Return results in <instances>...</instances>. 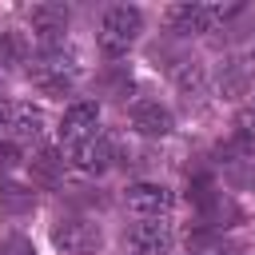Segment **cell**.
I'll use <instances>...</instances> for the list:
<instances>
[{
  "mask_svg": "<svg viewBox=\"0 0 255 255\" xmlns=\"http://www.w3.org/2000/svg\"><path fill=\"white\" fill-rule=\"evenodd\" d=\"M139 28H143L139 8H131V4L108 8V12H104V24H100V52H104V56H124V52L135 44Z\"/></svg>",
  "mask_w": 255,
  "mask_h": 255,
  "instance_id": "1",
  "label": "cell"
},
{
  "mask_svg": "<svg viewBox=\"0 0 255 255\" xmlns=\"http://www.w3.org/2000/svg\"><path fill=\"white\" fill-rule=\"evenodd\" d=\"M28 76L32 84H40L44 92H64L72 88V80L80 76V64L68 48H52V52H40L32 64H28Z\"/></svg>",
  "mask_w": 255,
  "mask_h": 255,
  "instance_id": "2",
  "label": "cell"
},
{
  "mask_svg": "<svg viewBox=\"0 0 255 255\" xmlns=\"http://www.w3.org/2000/svg\"><path fill=\"white\" fill-rule=\"evenodd\" d=\"M239 12H243L239 4H231V8H219V4H175L167 12V24L179 36H195V32H211L219 20L239 16Z\"/></svg>",
  "mask_w": 255,
  "mask_h": 255,
  "instance_id": "3",
  "label": "cell"
},
{
  "mask_svg": "<svg viewBox=\"0 0 255 255\" xmlns=\"http://www.w3.org/2000/svg\"><path fill=\"white\" fill-rule=\"evenodd\" d=\"M52 239H56V247L68 251V255H96V251L104 247V231H100V223H92V219H60V223L52 227Z\"/></svg>",
  "mask_w": 255,
  "mask_h": 255,
  "instance_id": "4",
  "label": "cell"
},
{
  "mask_svg": "<svg viewBox=\"0 0 255 255\" xmlns=\"http://www.w3.org/2000/svg\"><path fill=\"white\" fill-rule=\"evenodd\" d=\"M28 20H32V36L40 40V52L64 48V32H68V8L64 4H56V0L32 4Z\"/></svg>",
  "mask_w": 255,
  "mask_h": 255,
  "instance_id": "5",
  "label": "cell"
},
{
  "mask_svg": "<svg viewBox=\"0 0 255 255\" xmlns=\"http://www.w3.org/2000/svg\"><path fill=\"white\" fill-rule=\"evenodd\" d=\"M92 135H100V104L96 100H76L60 116V139H64V147H72V143H84Z\"/></svg>",
  "mask_w": 255,
  "mask_h": 255,
  "instance_id": "6",
  "label": "cell"
},
{
  "mask_svg": "<svg viewBox=\"0 0 255 255\" xmlns=\"http://www.w3.org/2000/svg\"><path fill=\"white\" fill-rule=\"evenodd\" d=\"M128 247H131V255H167L171 251V223H163V219H139L128 231Z\"/></svg>",
  "mask_w": 255,
  "mask_h": 255,
  "instance_id": "7",
  "label": "cell"
},
{
  "mask_svg": "<svg viewBox=\"0 0 255 255\" xmlns=\"http://www.w3.org/2000/svg\"><path fill=\"white\" fill-rule=\"evenodd\" d=\"M112 159H116V143L104 131L68 147V163H76L80 171H104V167H112Z\"/></svg>",
  "mask_w": 255,
  "mask_h": 255,
  "instance_id": "8",
  "label": "cell"
},
{
  "mask_svg": "<svg viewBox=\"0 0 255 255\" xmlns=\"http://www.w3.org/2000/svg\"><path fill=\"white\" fill-rule=\"evenodd\" d=\"M124 199H128V207H131L135 215H143V219H163V211L171 207V191H167L163 183H131V187L124 191Z\"/></svg>",
  "mask_w": 255,
  "mask_h": 255,
  "instance_id": "9",
  "label": "cell"
},
{
  "mask_svg": "<svg viewBox=\"0 0 255 255\" xmlns=\"http://www.w3.org/2000/svg\"><path fill=\"white\" fill-rule=\"evenodd\" d=\"M131 128H135L139 135H147V139H163V135L175 128V120H171V112H167L163 104L143 100V104L131 108Z\"/></svg>",
  "mask_w": 255,
  "mask_h": 255,
  "instance_id": "10",
  "label": "cell"
},
{
  "mask_svg": "<svg viewBox=\"0 0 255 255\" xmlns=\"http://www.w3.org/2000/svg\"><path fill=\"white\" fill-rule=\"evenodd\" d=\"M215 88H219L223 100H239V96H247V92H251V72H247V64L227 60V64L215 72Z\"/></svg>",
  "mask_w": 255,
  "mask_h": 255,
  "instance_id": "11",
  "label": "cell"
},
{
  "mask_svg": "<svg viewBox=\"0 0 255 255\" xmlns=\"http://www.w3.org/2000/svg\"><path fill=\"white\" fill-rule=\"evenodd\" d=\"M12 135L16 139H40L44 135V112L40 108H32V104H12Z\"/></svg>",
  "mask_w": 255,
  "mask_h": 255,
  "instance_id": "12",
  "label": "cell"
},
{
  "mask_svg": "<svg viewBox=\"0 0 255 255\" xmlns=\"http://www.w3.org/2000/svg\"><path fill=\"white\" fill-rule=\"evenodd\" d=\"M64 167H68V159H64L60 151H40V155L32 159V175H36L40 183H60V179H64Z\"/></svg>",
  "mask_w": 255,
  "mask_h": 255,
  "instance_id": "13",
  "label": "cell"
},
{
  "mask_svg": "<svg viewBox=\"0 0 255 255\" xmlns=\"http://www.w3.org/2000/svg\"><path fill=\"white\" fill-rule=\"evenodd\" d=\"M0 207L24 211V207H32V191L28 187H16V183H0Z\"/></svg>",
  "mask_w": 255,
  "mask_h": 255,
  "instance_id": "14",
  "label": "cell"
},
{
  "mask_svg": "<svg viewBox=\"0 0 255 255\" xmlns=\"http://www.w3.org/2000/svg\"><path fill=\"white\" fill-rule=\"evenodd\" d=\"M175 84H179L183 92H199V84H203V72H199L195 64H179V68H175Z\"/></svg>",
  "mask_w": 255,
  "mask_h": 255,
  "instance_id": "15",
  "label": "cell"
},
{
  "mask_svg": "<svg viewBox=\"0 0 255 255\" xmlns=\"http://www.w3.org/2000/svg\"><path fill=\"white\" fill-rule=\"evenodd\" d=\"M0 255H36V251L24 235H8V239H0Z\"/></svg>",
  "mask_w": 255,
  "mask_h": 255,
  "instance_id": "16",
  "label": "cell"
},
{
  "mask_svg": "<svg viewBox=\"0 0 255 255\" xmlns=\"http://www.w3.org/2000/svg\"><path fill=\"white\" fill-rule=\"evenodd\" d=\"M239 135L243 139H255V108H243L239 112Z\"/></svg>",
  "mask_w": 255,
  "mask_h": 255,
  "instance_id": "17",
  "label": "cell"
},
{
  "mask_svg": "<svg viewBox=\"0 0 255 255\" xmlns=\"http://www.w3.org/2000/svg\"><path fill=\"white\" fill-rule=\"evenodd\" d=\"M16 163H20L16 143H0V171H8V167H16Z\"/></svg>",
  "mask_w": 255,
  "mask_h": 255,
  "instance_id": "18",
  "label": "cell"
},
{
  "mask_svg": "<svg viewBox=\"0 0 255 255\" xmlns=\"http://www.w3.org/2000/svg\"><path fill=\"white\" fill-rule=\"evenodd\" d=\"M199 255H243L239 247H231V243H207Z\"/></svg>",
  "mask_w": 255,
  "mask_h": 255,
  "instance_id": "19",
  "label": "cell"
},
{
  "mask_svg": "<svg viewBox=\"0 0 255 255\" xmlns=\"http://www.w3.org/2000/svg\"><path fill=\"white\" fill-rule=\"evenodd\" d=\"M8 124H12V104L0 100V131H8Z\"/></svg>",
  "mask_w": 255,
  "mask_h": 255,
  "instance_id": "20",
  "label": "cell"
}]
</instances>
